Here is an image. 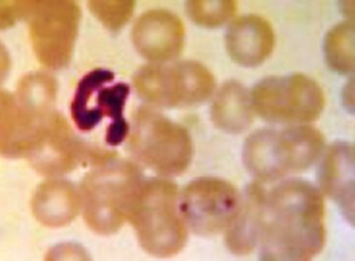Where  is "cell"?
I'll return each mask as SVG.
<instances>
[{
    "mask_svg": "<svg viewBox=\"0 0 355 261\" xmlns=\"http://www.w3.org/2000/svg\"><path fill=\"white\" fill-rule=\"evenodd\" d=\"M324 204L318 188L302 179L268 192L259 233V261H313L326 242Z\"/></svg>",
    "mask_w": 355,
    "mask_h": 261,
    "instance_id": "1",
    "label": "cell"
},
{
    "mask_svg": "<svg viewBox=\"0 0 355 261\" xmlns=\"http://www.w3.org/2000/svg\"><path fill=\"white\" fill-rule=\"evenodd\" d=\"M127 220L151 256L167 259L187 243L189 231L179 210L177 184L167 179H144L128 209Z\"/></svg>",
    "mask_w": 355,
    "mask_h": 261,
    "instance_id": "2",
    "label": "cell"
},
{
    "mask_svg": "<svg viewBox=\"0 0 355 261\" xmlns=\"http://www.w3.org/2000/svg\"><path fill=\"white\" fill-rule=\"evenodd\" d=\"M143 180L137 164L115 156L92 165L79 191L80 209L89 229L103 236L116 233L127 220Z\"/></svg>",
    "mask_w": 355,
    "mask_h": 261,
    "instance_id": "3",
    "label": "cell"
},
{
    "mask_svg": "<svg viewBox=\"0 0 355 261\" xmlns=\"http://www.w3.org/2000/svg\"><path fill=\"white\" fill-rule=\"evenodd\" d=\"M324 150V139L310 125H293L282 131L263 128L245 141L242 156L250 174L263 183L281 180L309 170Z\"/></svg>",
    "mask_w": 355,
    "mask_h": 261,
    "instance_id": "4",
    "label": "cell"
},
{
    "mask_svg": "<svg viewBox=\"0 0 355 261\" xmlns=\"http://www.w3.org/2000/svg\"><path fill=\"white\" fill-rule=\"evenodd\" d=\"M128 150L138 163L160 177L183 174L194 154L189 131L146 105L132 115Z\"/></svg>",
    "mask_w": 355,
    "mask_h": 261,
    "instance_id": "5",
    "label": "cell"
},
{
    "mask_svg": "<svg viewBox=\"0 0 355 261\" xmlns=\"http://www.w3.org/2000/svg\"><path fill=\"white\" fill-rule=\"evenodd\" d=\"M36 59L49 70H63L71 63L82 10L71 0L23 1Z\"/></svg>",
    "mask_w": 355,
    "mask_h": 261,
    "instance_id": "6",
    "label": "cell"
},
{
    "mask_svg": "<svg viewBox=\"0 0 355 261\" xmlns=\"http://www.w3.org/2000/svg\"><path fill=\"white\" fill-rule=\"evenodd\" d=\"M114 79L115 73L107 69L89 71L78 83L71 102L72 120L82 132L96 128L105 116L110 119L105 140L111 147L121 145L130 132L125 118L130 86Z\"/></svg>",
    "mask_w": 355,
    "mask_h": 261,
    "instance_id": "7",
    "label": "cell"
},
{
    "mask_svg": "<svg viewBox=\"0 0 355 261\" xmlns=\"http://www.w3.org/2000/svg\"><path fill=\"white\" fill-rule=\"evenodd\" d=\"M134 87L148 105L179 108L206 102L214 93L215 79L207 67L194 60L151 63L137 71Z\"/></svg>",
    "mask_w": 355,
    "mask_h": 261,
    "instance_id": "8",
    "label": "cell"
},
{
    "mask_svg": "<svg viewBox=\"0 0 355 261\" xmlns=\"http://www.w3.org/2000/svg\"><path fill=\"white\" fill-rule=\"evenodd\" d=\"M250 96L254 112L271 124L306 125L318 120L324 108L320 84L303 73L266 78Z\"/></svg>",
    "mask_w": 355,
    "mask_h": 261,
    "instance_id": "9",
    "label": "cell"
},
{
    "mask_svg": "<svg viewBox=\"0 0 355 261\" xmlns=\"http://www.w3.org/2000/svg\"><path fill=\"white\" fill-rule=\"evenodd\" d=\"M112 156L114 152L80 139L67 120L58 111H53L40 123L27 160L37 174L58 179L80 164L96 165Z\"/></svg>",
    "mask_w": 355,
    "mask_h": 261,
    "instance_id": "10",
    "label": "cell"
},
{
    "mask_svg": "<svg viewBox=\"0 0 355 261\" xmlns=\"http://www.w3.org/2000/svg\"><path fill=\"white\" fill-rule=\"evenodd\" d=\"M239 193L227 180L203 176L190 181L179 196V210L187 228L211 236L226 231L239 207Z\"/></svg>",
    "mask_w": 355,
    "mask_h": 261,
    "instance_id": "11",
    "label": "cell"
},
{
    "mask_svg": "<svg viewBox=\"0 0 355 261\" xmlns=\"http://www.w3.org/2000/svg\"><path fill=\"white\" fill-rule=\"evenodd\" d=\"M132 43L142 57L151 63L175 60L183 51L184 27L175 14L167 10H150L132 28Z\"/></svg>",
    "mask_w": 355,
    "mask_h": 261,
    "instance_id": "12",
    "label": "cell"
},
{
    "mask_svg": "<svg viewBox=\"0 0 355 261\" xmlns=\"http://www.w3.org/2000/svg\"><path fill=\"white\" fill-rule=\"evenodd\" d=\"M354 144L336 141L320 160L318 184L338 204L342 215L354 224Z\"/></svg>",
    "mask_w": 355,
    "mask_h": 261,
    "instance_id": "13",
    "label": "cell"
},
{
    "mask_svg": "<svg viewBox=\"0 0 355 261\" xmlns=\"http://www.w3.org/2000/svg\"><path fill=\"white\" fill-rule=\"evenodd\" d=\"M225 44L231 59L246 69L265 63L275 46V35L266 19L246 15L231 21Z\"/></svg>",
    "mask_w": 355,
    "mask_h": 261,
    "instance_id": "14",
    "label": "cell"
},
{
    "mask_svg": "<svg viewBox=\"0 0 355 261\" xmlns=\"http://www.w3.org/2000/svg\"><path fill=\"white\" fill-rule=\"evenodd\" d=\"M49 114H31L19 105L14 95L0 89V156L27 159L39 125Z\"/></svg>",
    "mask_w": 355,
    "mask_h": 261,
    "instance_id": "15",
    "label": "cell"
},
{
    "mask_svg": "<svg viewBox=\"0 0 355 261\" xmlns=\"http://www.w3.org/2000/svg\"><path fill=\"white\" fill-rule=\"evenodd\" d=\"M36 220L47 228L69 226L80 209V195L69 180L49 179L36 188L31 200Z\"/></svg>",
    "mask_w": 355,
    "mask_h": 261,
    "instance_id": "16",
    "label": "cell"
},
{
    "mask_svg": "<svg viewBox=\"0 0 355 261\" xmlns=\"http://www.w3.org/2000/svg\"><path fill=\"white\" fill-rule=\"evenodd\" d=\"M266 195L263 187L257 183L248 186L242 193L235 217L225 236L226 246L231 253L248 255L258 245Z\"/></svg>",
    "mask_w": 355,
    "mask_h": 261,
    "instance_id": "17",
    "label": "cell"
},
{
    "mask_svg": "<svg viewBox=\"0 0 355 261\" xmlns=\"http://www.w3.org/2000/svg\"><path fill=\"white\" fill-rule=\"evenodd\" d=\"M215 127L227 134H242L254 122V108L249 91L236 80L225 83L211 105Z\"/></svg>",
    "mask_w": 355,
    "mask_h": 261,
    "instance_id": "18",
    "label": "cell"
},
{
    "mask_svg": "<svg viewBox=\"0 0 355 261\" xmlns=\"http://www.w3.org/2000/svg\"><path fill=\"white\" fill-rule=\"evenodd\" d=\"M58 95V83L47 72L35 71L23 76L17 89V100L24 109L35 115H44L55 111L53 105Z\"/></svg>",
    "mask_w": 355,
    "mask_h": 261,
    "instance_id": "19",
    "label": "cell"
},
{
    "mask_svg": "<svg viewBox=\"0 0 355 261\" xmlns=\"http://www.w3.org/2000/svg\"><path fill=\"white\" fill-rule=\"evenodd\" d=\"M354 23L343 21L324 36L323 53L330 70L340 75L354 73Z\"/></svg>",
    "mask_w": 355,
    "mask_h": 261,
    "instance_id": "20",
    "label": "cell"
},
{
    "mask_svg": "<svg viewBox=\"0 0 355 261\" xmlns=\"http://www.w3.org/2000/svg\"><path fill=\"white\" fill-rule=\"evenodd\" d=\"M234 0H193L187 1V14L196 26L218 28L226 24L236 14Z\"/></svg>",
    "mask_w": 355,
    "mask_h": 261,
    "instance_id": "21",
    "label": "cell"
},
{
    "mask_svg": "<svg viewBox=\"0 0 355 261\" xmlns=\"http://www.w3.org/2000/svg\"><path fill=\"white\" fill-rule=\"evenodd\" d=\"M89 11L110 33L118 34L134 15L135 1L132 0H92Z\"/></svg>",
    "mask_w": 355,
    "mask_h": 261,
    "instance_id": "22",
    "label": "cell"
},
{
    "mask_svg": "<svg viewBox=\"0 0 355 261\" xmlns=\"http://www.w3.org/2000/svg\"><path fill=\"white\" fill-rule=\"evenodd\" d=\"M43 261H92V258L82 244L64 242L53 245Z\"/></svg>",
    "mask_w": 355,
    "mask_h": 261,
    "instance_id": "23",
    "label": "cell"
},
{
    "mask_svg": "<svg viewBox=\"0 0 355 261\" xmlns=\"http://www.w3.org/2000/svg\"><path fill=\"white\" fill-rule=\"evenodd\" d=\"M23 19V1H0V30H7Z\"/></svg>",
    "mask_w": 355,
    "mask_h": 261,
    "instance_id": "24",
    "label": "cell"
},
{
    "mask_svg": "<svg viewBox=\"0 0 355 261\" xmlns=\"http://www.w3.org/2000/svg\"><path fill=\"white\" fill-rule=\"evenodd\" d=\"M11 72V55L7 47L0 42V84L4 83Z\"/></svg>",
    "mask_w": 355,
    "mask_h": 261,
    "instance_id": "25",
    "label": "cell"
}]
</instances>
